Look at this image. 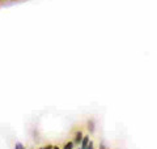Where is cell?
<instances>
[{
	"label": "cell",
	"instance_id": "7a4b0ae2",
	"mask_svg": "<svg viewBox=\"0 0 157 149\" xmlns=\"http://www.w3.org/2000/svg\"><path fill=\"white\" fill-rule=\"evenodd\" d=\"M94 127H96V123H94V120H93V119H90V120L88 122V130H89L90 133L94 132Z\"/></svg>",
	"mask_w": 157,
	"mask_h": 149
},
{
	"label": "cell",
	"instance_id": "5b68a950",
	"mask_svg": "<svg viewBox=\"0 0 157 149\" xmlns=\"http://www.w3.org/2000/svg\"><path fill=\"white\" fill-rule=\"evenodd\" d=\"M14 148H16V149H24V145L21 143H16V144H14Z\"/></svg>",
	"mask_w": 157,
	"mask_h": 149
},
{
	"label": "cell",
	"instance_id": "3957f363",
	"mask_svg": "<svg viewBox=\"0 0 157 149\" xmlns=\"http://www.w3.org/2000/svg\"><path fill=\"white\" fill-rule=\"evenodd\" d=\"M89 137L88 136H84L82 137V141H81V148L82 149H88V144H89Z\"/></svg>",
	"mask_w": 157,
	"mask_h": 149
},
{
	"label": "cell",
	"instance_id": "6da1fadb",
	"mask_svg": "<svg viewBox=\"0 0 157 149\" xmlns=\"http://www.w3.org/2000/svg\"><path fill=\"white\" fill-rule=\"evenodd\" d=\"M82 131H77L76 132V135H75V139H73V143L75 144H78V143H81L82 141Z\"/></svg>",
	"mask_w": 157,
	"mask_h": 149
},
{
	"label": "cell",
	"instance_id": "8992f818",
	"mask_svg": "<svg viewBox=\"0 0 157 149\" xmlns=\"http://www.w3.org/2000/svg\"><path fill=\"white\" fill-rule=\"evenodd\" d=\"M88 148H89V149L93 148V141H89V144H88Z\"/></svg>",
	"mask_w": 157,
	"mask_h": 149
},
{
	"label": "cell",
	"instance_id": "277c9868",
	"mask_svg": "<svg viewBox=\"0 0 157 149\" xmlns=\"http://www.w3.org/2000/svg\"><path fill=\"white\" fill-rule=\"evenodd\" d=\"M73 145H75V143H73V141H68L63 148H64V149H71V148H73Z\"/></svg>",
	"mask_w": 157,
	"mask_h": 149
}]
</instances>
